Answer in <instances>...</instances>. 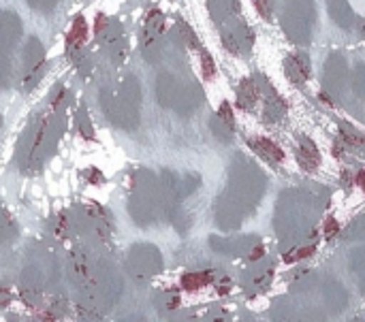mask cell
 <instances>
[{"label": "cell", "mask_w": 365, "mask_h": 322, "mask_svg": "<svg viewBox=\"0 0 365 322\" xmlns=\"http://www.w3.org/2000/svg\"><path fill=\"white\" fill-rule=\"evenodd\" d=\"M30 2V6H34V9H43V11H47V9H51L58 0H28Z\"/></svg>", "instance_id": "277c9868"}, {"label": "cell", "mask_w": 365, "mask_h": 322, "mask_svg": "<svg viewBox=\"0 0 365 322\" xmlns=\"http://www.w3.org/2000/svg\"><path fill=\"white\" fill-rule=\"evenodd\" d=\"M19 36V19L13 13H0V85H6V77L11 73L9 68V58H11V47L15 45Z\"/></svg>", "instance_id": "6da1fadb"}, {"label": "cell", "mask_w": 365, "mask_h": 322, "mask_svg": "<svg viewBox=\"0 0 365 322\" xmlns=\"http://www.w3.org/2000/svg\"><path fill=\"white\" fill-rule=\"evenodd\" d=\"M43 73V47L36 38H32L26 47L24 56V75H26V88H32L36 79Z\"/></svg>", "instance_id": "7a4b0ae2"}, {"label": "cell", "mask_w": 365, "mask_h": 322, "mask_svg": "<svg viewBox=\"0 0 365 322\" xmlns=\"http://www.w3.org/2000/svg\"><path fill=\"white\" fill-rule=\"evenodd\" d=\"M83 38H86V21H83V17H77L71 32H68V36H66V41H68L71 47H79L83 43Z\"/></svg>", "instance_id": "3957f363"}]
</instances>
